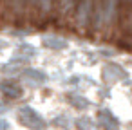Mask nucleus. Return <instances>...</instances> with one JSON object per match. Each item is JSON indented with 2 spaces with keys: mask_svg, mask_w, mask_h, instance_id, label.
<instances>
[{
  "mask_svg": "<svg viewBox=\"0 0 132 130\" xmlns=\"http://www.w3.org/2000/svg\"><path fill=\"white\" fill-rule=\"evenodd\" d=\"M119 2H123V4H125V6L128 7V11L132 9V0H119Z\"/></svg>",
  "mask_w": 132,
  "mask_h": 130,
  "instance_id": "f257e3e1",
  "label": "nucleus"
}]
</instances>
